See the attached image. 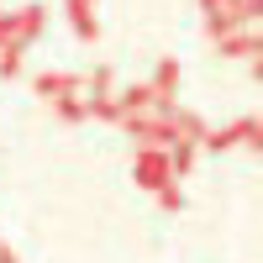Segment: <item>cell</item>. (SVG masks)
I'll return each instance as SVG.
<instances>
[{
	"label": "cell",
	"mask_w": 263,
	"mask_h": 263,
	"mask_svg": "<svg viewBox=\"0 0 263 263\" xmlns=\"http://www.w3.org/2000/svg\"><path fill=\"white\" fill-rule=\"evenodd\" d=\"M168 179H174L168 153H163V147H142V153H137V184H142V190H163Z\"/></svg>",
	"instance_id": "6da1fadb"
},
{
	"label": "cell",
	"mask_w": 263,
	"mask_h": 263,
	"mask_svg": "<svg viewBox=\"0 0 263 263\" xmlns=\"http://www.w3.org/2000/svg\"><path fill=\"white\" fill-rule=\"evenodd\" d=\"M32 84H37V95H42V100H58V95H69L79 79H74V74H37Z\"/></svg>",
	"instance_id": "7a4b0ae2"
},
{
	"label": "cell",
	"mask_w": 263,
	"mask_h": 263,
	"mask_svg": "<svg viewBox=\"0 0 263 263\" xmlns=\"http://www.w3.org/2000/svg\"><path fill=\"white\" fill-rule=\"evenodd\" d=\"M174 90H179V63H174V58H163V63H158V74H153V95L174 100Z\"/></svg>",
	"instance_id": "3957f363"
},
{
	"label": "cell",
	"mask_w": 263,
	"mask_h": 263,
	"mask_svg": "<svg viewBox=\"0 0 263 263\" xmlns=\"http://www.w3.org/2000/svg\"><path fill=\"white\" fill-rule=\"evenodd\" d=\"M248 53H258V37H253V32H232V37H221V58H248Z\"/></svg>",
	"instance_id": "277c9868"
},
{
	"label": "cell",
	"mask_w": 263,
	"mask_h": 263,
	"mask_svg": "<svg viewBox=\"0 0 263 263\" xmlns=\"http://www.w3.org/2000/svg\"><path fill=\"white\" fill-rule=\"evenodd\" d=\"M232 142H242V147H263V121L258 116H242L232 126Z\"/></svg>",
	"instance_id": "5b68a950"
},
{
	"label": "cell",
	"mask_w": 263,
	"mask_h": 263,
	"mask_svg": "<svg viewBox=\"0 0 263 263\" xmlns=\"http://www.w3.org/2000/svg\"><path fill=\"white\" fill-rule=\"evenodd\" d=\"M42 32V6H27V11H16V42H27Z\"/></svg>",
	"instance_id": "8992f818"
},
{
	"label": "cell",
	"mask_w": 263,
	"mask_h": 263,
	"mask_svg": "<svg viewBox=\"0 0 263 263\" xmlns=\"http://www.w3.org/2000/svg\"><path fill=\"white\" fill-rule=\"evenodd\" d=\"M0 74H6V79L21 74V42H6V48H0Z\"/></svg>",
	"instance_id": "52a82bcc"
},
{
	"label": "cell",
	"mask_w": 263,
	"mask_h": 263,
	"mask_svg": "<svg viewBox=\"0 0 263 263\" xmlns=\"http://www.w3.org/2000/svg\"><path fill=\"white\" fill-rule=\"evenodd\" d=\"M53 105H58V116H63V121H79V116H90V105H84V100H74V95H58Z\"/></svg>",
	"instance_id": "ba28073f"
},
{
	"label": "cell",
	"mask_w": 263,
	"mask_h": 263,
	"mask_svg": "<svg viewBox=\"0 0 263 263\" xmlns=\"http://www.w3.org/2000/svg\"><path fill=\"white\" fill-rule=\"evenodd\" d=\"M69 21H74V32H79L84 42H95V37H100V27H95V16H90V11H84V16H69Z\"/></svg>",
	"instance_id": "9c48e42d"
},
{
	"label": "cell",
	"mask_w": 263,
	"mask_h": 263,
	"mask_svg": "<svg viewBox=\"0 0 263 263\" xmlns=\"http://www.w3.org/2000/svg\"><path fill=\"white\" fill-rule=\"evenodd\" d=\"M16 42V11H0V48Z\"/></svg>",
	"instance_id": "30bf717a"
},
{
	"label": "cell",
	"mask_w": 263,
	"mask_h": 263,
	"mask_svg": "<svg viewBox=\"0 0 263 263\" xmlns=\"http://www.w3.org/2000/svg\"><path fill=\"white\" fill-rule=\"evenodd\" d=\"M158 205H163V211H179V205H184V195L174 190V184H163V190H158Z\"/></svg>",
	"instance_id": "8fae6325"
},
{
	"label": "cell",
	"mask_w": 263,
	"mask_h": 263,
	"mask_svg": "<svg viewBox=\"0 0 263 263\" xmlns=\"http://www.w3.org/2000/svg\"><path fill=\"white\" fill-rule=\"evenodd\" d=\"M105 90H111V74H105V69H95V74H90V100H100Z\"/></svg>",
	"instance_id": "7c38bea8"
},
{
	"label": "cell",
	"mask_w": 263,
	"mask_h": 263,
	"mask_svg": "<svg viewBox=\"0 0 263 263\" xmlns=\"http://www.w3.org/2000/svg\"><path fill=\"white\" fill-rule=\"evenodd\" d=\"M0 263H16V253H11V248H0Z\"/></svg>",
	"instance_id": "4fadbf2b"
}]
</instances>
